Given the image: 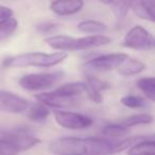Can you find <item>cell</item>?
I'll use <instances>...</instances> for the list:
<instances>
[{"mask_svg":"<svg viewBox=\"0 0 155 155\" xmlns=\"http://www.w3.org/2000/svg\"><path fill=\"white\" fill-rule=\"evenodd\" d=\"M55 155H110L116 154L115 142L96 137H63L49 144Z\"/></svg>","mask_w":155,"mask_h":155,"instance_id":"cell-1","label":"cell"},{"mask_svg":"<svg viewBox=\"0 0 155 155\" xmlns=\"http://www.w3.org/2000/svg\"><path fill=\"white\" fill-rule=\"evenodd\" d=\"M45 43L54 50L62 52L81 51L107 45L110 38L106 35H88L83 37H71L67 35H51L45 38Z\"/></svg>","mask_w":155,"mask_h":155,"instance_id":"cell-2","label":"cell"},{"mask_svg":"<svg viewBox=\"0 0 155 155\" xmlns=\"http://www.w3.org/2000/svg\"><path fill=\"white\" fill-rule=\"evenodd\" d=\"M68 56L66 52L58 51L53 53L44 52H28L11 56L3 61V66L7 68H18V67H48L56 66Z\"/></svg>","mask_w":155,"mask_h":155,"instance_id":"cell-3","label":"cell"},{"mask_svg":"<svg viewBox=\"0 0 155 155\" xmlns=\"http://www.w3.org/2000/svg\"><path fill=\"white\" fill-rule=\"evenodd\" d=\"M39 143L41 139L32 134L0 130V148L7 149L14 153L30 150Z\"/></svg>","mask_w":155,"mask_h":155,"instance_id":"cell-4","label":"cell"},{"mask_svg":"<svg viewBox=\"0 0 155 155\" xmlns=\"http://www.w3.org/2000/svg\"><path fill=\"white\" fill-rule=\"evenodd\" d=\"M64 71H53V72L29 73L20 78L19 85L26 91H46L55 86L64 79Z\"/></svg>","mask_w":155,"mask_h":155,"instance_id":"cell-5","label":"cell"},{"mask_svg":"<svg viewBox=\"0 0 155 155\" xmlns=\"http://www.w3.org/2000/svg\"><path fill=\"white\" fill-rule=\"evenodd\" d=\"M121 46L135 50H151L154 46L153 36L143 27L135 26L127 33Z\"/></svg>","mask_w":155,"mask_h":155,"instance_id":"cell-6","label":"cell"},{"mask_svg":"<svg viewBox=\"0 0 155 155\" xmlns=\"http://www.w3.org/2000/svg\"><path fill=\"white\" fill-rule=\"evenodd\" d=\"M54 118L60 127L67 130H85L91 127L94 123L91 117L74 112L56 110Z\"/></svg>","mask_w":155,"mask_h":155,"instance_id":"cell-7","label":"cell"},{"mask_svg":"<svg viewBox=\"0 0 155 155\" xmlns=\"http://www.w3.org/2000/svg\"><path fill=\"white\" fill-rule=\"evenodd\" d=\"M129 58L127 53H108L97 56L85 63V67L94 71H110L117 69L119 65Z\"/></svg>","mask_w":155,"mask_h":155,"instance_id":"cell-8","label":"cell"},{"mask_svg":"<svg viewBox=\"0 0 155 155\" xmlns=\"http://www.w3.org/2000/svg\"><path fill=\"white\" fill-rule=\"evenodd\" d=\"M29 104L25 98L11 91H0V112L18 114L28 108Z\"/></svg>","mask_w":155,"mask_h":155,"instance_id":"cell-9","label":"cell"},{"mask_svg":"<svg viewBox=\"0 0 155 155\" xmlns=\"http://www.w3.org/2000/svg\"><path fill=\"white\" fill-rule=\"evenodd\" d=\"M86 91L89 99L94 101L95 103H101L103 101V97H102V91L110 88V84L107 82H104L99 78H96L94 75H87L86 78Z\"/></svg>","mask_w":155,"mask_h":155,"instance_id":"cell-10","label":"cell"},{"mask_svg":"<svg viewBox=\"0 0 155 155\" xmlns=\"http://www.w3.org/2000/svg\"><path fill=\"white\" fill-rule=\"evenodd\" d=\"M84 2L82 0H67V1H52L49 8L53 13L60 16L73 15L82 10Z\"/></svg>","mask_w":155,"mask_h":155,"instance_id":"cell-11","label":"cell"},{"mask_svg":"<svg viewBox=\"0 0 155 155\" xmlns=\"http://www.w3.org/2000/svg\"><path fill=\"white\" fill-rule=\"evenodd\" d=\"M130 10L135 15L149 21H155V1L154 0H138L131 1Z\"/></svg>","mask_w":155,"mask_h":155,"instance_id":"cell-12","label":"cell"},{"mask_svg":"<svg viewBox=\"0 0 155 155\" xmlns=\"http://www.w3.org/2000/svg\"><path fill=\"white\" fill-rule=\"evenodd\" d=\"M39 103H41L45 106H50V107H55V108H62L67 107L72 104H74L75 99H66V98H62L60 96L56 95L54 91H48V93H41L35 96Z\"/></svg>","mask_w":155,"mask_h":155,"instance_id":"cell-13","label":"cell"},{"mask_svg":"<svg viewBox=\"0 0 155 155\" xmlns=\"http://www.w3.org/2000/svg\"><path fill=\"white\" fill-rule=\"evenodd\" d=\"M86 91V85L85 82H72L66 83V84L61 85L60 87L53 91L58 96L66 99H74L77 96L82 95Z\"/></svg>","mask_w":155,"mask_h":155,"instance_id":"cell-14","label":"cell"},{"mask_svg":"<svg viewBox=\"0 0 155 155\" xmlns=\"http://www.w3.org/2000/svg\"><path fill=\"white\" fill-rule=\"evenodd\" d=\"M146 69V65L144 63H142L141 61L137 60L134 58H127V60H124L119 67L117 68L118 72L121 75L124 77H130V75H135L138 73L142 72Z\"/></svg>","mask_w":155,"mask_h":155,"instance_id":"cell-15","label":"cell"},{"mask_svg":"<svg viewBox=\"0 0 155 155\" xmlns=\"http://www.w3.org/2000/svg\"><path fill=\"white\" fill-rule=\"evenodd\" d=\"M103 3L110 8L112 12L116 16L118 25H120L125 19L131 7V1H112L110 0V1H103Z\"/></svg>","mask_w":155,"mask_h":155,"instance_id":"cell-16","label":"cell"},{"mask_svg":"<svg viewBox=\"0 0 155 155\" xmlns=\"http://www.w3.org/2000/svg\"><path fill=\"white\" fill-rule=\"evenodd\" d=\"M153 122V116L147 113H142V114H136L129 116L127 118H123L120 122V125L125 129H129L132 127H136V125H141V124H150Z\"/></svg>","mask_w":155,"mask_h":155,"instance_id":"cell-17","label":"cell"},{"mask_svg":"<svg viewBox=\"0 0 155 155\" xmlns=\"http://www.w3.org/2000/svg\"><path fill=\"white\" fill-rule=\"evenodd\" d=\"M79 31L93 35H100L106 31V26L98 20H83L78 25Z\"/></svg>","mask_w":155,"mask_h":155,"instance_id":"cell-18","label":"cell"},{"mask_svg":"<svg viewBox=\"0 0 155 155\" xmlns=\"http://www.w3.org/2000/svg\"><path fill=\"white\" fill-rule=\"evenodd\" d=\"M127 155H155V142L154 139L144 140L130 148Z\"/></svg>","mask_w":155,"mask_h":155,"instance_id":"cell-19","label":"cell"},{"mask_svg":"<svg viewBox=\"0 0 155 155\" xmlns=\"http://www.w3.org/2000/svg\"><path fill=\"white\" fill-rule=\"evenodd\" d=\"M137 87L146 95L151 102L155 101V80L153 77L141 78L136 82Z\"/></svg>","mask_w":155,"mask_h":155,"instance_id":"cell-20","label":"cell"},{"mask_svg":"<svg viewBox=\"0 0 155 155\" xmlns=\"http://www.w3.org/2000/svg\"><path fill=\"white\" fill-rule=\"evenodd\" d=\"M18 21L14 16L5 19H0V41L10 37L16 31Z\"/></svg>","mask_w":155,"mask_h":155,"instance_id":"cell-21","label":"cell"},{"mask_svg":"<svg viewBox=\"0 0 155 155\" xmlns=\"http://www.w3.org/2000/svg\"><path fill=\"white\" fill-rule=\"evenodd\" d=\"M50 115V110L47 106L43 105L41 103L34 104L32 107L30 108L29 112V118L30 120L34 121V122H45L48 119Z\"/></svg>","mask_w":155,"mask_h":155,"instance_id":"cell-22","label":"cell"},{"mask_svg":"<svg viewBox=\"0 0 155 155\" xmlns=\"http://www.w3.org/2000/svg\"><path fill=\"white\" fill-rule=\"evenodd\" d=\"M121 104L129 108H147L149 107V103L146 99L139 96L127 95L120 99Z\"/></svg>","mask_w":155,"mask_h":155,"instance_id":"cell-23","label":"cell"},{"mask_svg":"<svg viewBox=\"0 0 155 155\" xmlns=\"http://www.w3.org/2000/svg\"><path fill=\"white\" fill-rule=\"evenodd\" d=\"M102 133L108 137H122L129 133V129L121 127L120 124H108L103 129Z\"/></svg>","mask_w":155,"mask_h":155,"instance_id":"cell-24","label":"cell"},{"mask_svg":"<svg viewBox=\"0 0 155 155\" xmlns=\"http://www.w3.org/2000/svg\"><path fill=\"white\" fill-rule=\"evenodd\" d=\"M36 30L41 34H52L58 30V25L54 22L44 21L36 25Z\"/></svg>","mask_w":155,"mask_h":155,"instance_id":"cell-25","label":"cell"},{"mask_svg":"<svg viewBox=\"0 0 155 155\" xmlns=\"http://www.w3.org/2000/svg\"><path fill=\"white\" fill-rule=\"evenodd\" d=\"M14 15V12L12 9L5 5H0V19H5V18L12 17Z\"/></svg>","mask_w":155,"mask_h":155,"instance_id":"cell-26","label":"cell"},{"mask_svg":"<svg viewBox=\"0 0 155 155\" xmlns=\"http://www.w3.org/2000/svg\"><path fill=\"white\" fill-rule=\"evenodd\" d=\"M0 155H16L14 152L10 150H7V149L0 148Z\"/></svg>","mask_w":155,"mask_h":155,"instance_id":"cell-27","label":"cell"}]
</instances>
